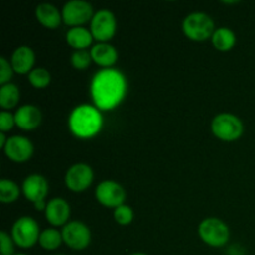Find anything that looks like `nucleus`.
<instances>
[{
	"label": "nucleus",
	"instance_id": "obj_9",
	"mask_svg": "<svg viewBox=\"0 0 255 255\" xmlns=\"http://www.w3.org/2000/svg\"><path fill=\"white\" fill-rule=\"evenodd\" d=\"M61 234L64 243L74 251H84L91 243V232L82 222H69L64 226Z\"/></svg>",
	"mask_w": 255,
	"mask_h": 255
},
{
	"label": "nucleus",
	"instance_id": "obj_29",
	"mask_svg": "<svg viewBox=\"0 0 255 255\" xmlns=\"http://www.w3.org/2000/svg\"><path fill=\"white\" fill-rule=\"evenodd\" d=\"M15 116L7 111L0 112V132L5 133V132L10 131L12 127L15 126Z\"/></svg>",
	"mask_w": 255,
	"mask_h": 255
},
{
	"label": "nucleus",
	"instance_id": "obj_5",
	"mask_svg": "<svg viewBox=\"0 0 255 255\" xmlns=\"http://www.w3.org/2000/svg\"><path fill=\"white\" fill-rule=\"evenodd\" d=\"M211 128L217 138L226 142L237 141L238 138H241L244 132L242 120L232 114L217 115L212 121Z\"/></svg>",
	"mask_w": 255,
	"mask_h": 255
},
{
	"label": "nucleus",
	"instance_id": "obj_8",
	"mask_svg": "<svg viewBox=\"0 0 255 255\" xmlns=\"http://www.w3.org/2000/svg\"><path fill=\"white\" fill-rule=\"evenodd\" d=\"M117 22L114 12L102 9L94 15L90 25V31L95 40L99 42H107L114 37L116 32Z\"/></svg>",
	"mask_w": 255,
	"mask_h": 255
},
{
	"label": "nucleus",
	"instance_id": "obj_33",
	"mask_svg": "<svg viewBox=\"0 0 255 255\" xmlns=\"http://www.w3.org/2000/svg\"><path fill=\"white\" fill-rule=\"evenodd\" d=\"M15 255H27V254H25V253H17V254H15Z\"/></svg>",
	"mask_w": 255,
	"mask_h": 255
},
{
	"label": "nucleus",
	"instance_id": "obj_30",
	"mask_svg": "<svg viewBox=\"0 0 255 255\" xmlns=\"http://www.w3.org/2000/svg\"><path fill=\"white\" fill-rule=\"evenodd\" d=\"M34 207L36 211H46L47 203L45 201H39L36 203H34Z\"/></svg>",
	"mask_w": 255,
	"mask_h": 255
},
{
	"label": "nucleus",
	"instance_id": "obj_18",
	"mask_svg": "<svg viewBox=\"0 0 255 255\" xmlns=\"http://www.w3.org/2000/svg\"><path fill=\"white\" fill-rule=\"evenodd\" d=\"M35 15H36L37 21L47 29H56L62 21L61 12L56 6L49 2H42L37 5Z\"/></svg>",
	"mask_w": 255,
	"mask_h": 255
},
{
	"label": "nucleus",
	"instance_id": "obj_24",
	"mask_svg": "<svg viewBox=\"0 0 255 255\" xmlns=\"http://www.w3.org/2000/svg\"><path fill=\"white\" fill-rule=\"evenodd\" d=\"M51 81V75L44 67H36L29 74V82L36 89H44Z\"/></svg>",
	"mask_w": 255,
	"mask_h": 255
},
{
	"label": "nucleus",
	"instance_id": "obj_14",
	"mask_svg": "<svg viewBox=\"0 0 255 255\" xmlns=\"http://www.w3.org/2000/svg\"><path fill=\"white\" fill-rule=\"evenodd\" d=\"M70 213H71L70 204L64 198H52L51 201L47 202L45 217L51 226H66Z\"/></svg>",
	"mask_w": 255,
	"mask_h": 255
},
{
	"label": "nucleus",
	"instance_id": "obj_31",
	"mask_svg": "<svg viewBox=\"0 0 255 255\" xmlns=\"http://www.w3.org/2000/svg\"><path fill=\"white\" fill-rule=\"evenodd\" d=\"M6 142H7V138L5 137V133L0 132V147H1V148H4L5 144H6Z\"/></svg>",
	"mask_w": 255,
	"mask_h": 255
},
{
	"label": "nucleus",
	"instance_id": "obj_1",
	"mask_svg": "<svg viewBox=\"0 0 255 255\" xmlns=\"http://www.w3.org/2000/svg\"><path fill=\"white\" fill-rule=\"evenodd\" d=\"M126 92V80L117 70H101L91 84V95L99 109H114Z\"/></svg>",
	"mask_w": 255,
	"mask_h": 255
},
{
	"label": "nucleus",
	"instance_id": "obj_20",
	"mask_svg": "<svg viewBox=\"0 0 255 255\" xmlns=\"http://www.w3.org/2000/svg\"><path fill=\"white\" fill-rule=\"evenodd\" d=\"M212 44L219 51H229L236 45V34L228 27H219L212 35Z\"/></svg>",
	"mask_w": 255,
	"mask_h": 255
},
{
	"label": "nucleus",
	"instance_id": "obj_7",
	"mask_svg": "<svg viewBox=\"0 0 255 255\" xmlns=\"http://www.w3.org/2000/svg\"><path fill=\"white\" fill-rule=\"evenodd\" d=\"M62 21L72 27H79L91 21L94 17V9L90 2L85 0H71L62 7Z\"/></svg>",
	"mask_w": 255,
	"mask_h": 255
},
{
	"label": "nucleus",
	"instance_id": "obj_19",
	"mask_svg": "<svg viewBox=\"0 0 255 255\" xmlns=\"http://www.w3.org/2000/svg\"><path fill=\"white\" fill-rule=\"evenodd\" d=\"M92 40L91 31L82 26L71 27L66 32V42L75 50H86L92 44Z\"/></svg>",
	"mask_w": 255,
	"mask_h": 255
},
{
	"label": "nucleus",
	"instance_id": "obj_13",
	"mask_svg": "<svg viewBox=\"0 0 255 255\" xmlns=\"http://www.w3.org/2000/svg\"><path fill=\"white\" fill-rule=\"evenodd\" d=\"M21 189L27 201L36 203L39 201H45V197L49 192V184L45 177L40 174H31L24 179Z\"/></svg>",
	"mask_w": 255,
	"mask_h": 255
},
{
	"label": "nucleus",
	"instance_id": "obj_26",
	"mask_svg": "<svg viewBox=\"0 0 255 255\" xmlns=\"http://www.w3.org/2000/svg\"><path fill=\"white\" fill-rule=\"evenodd\" d=\"M133 211H132L131 207L126 206V204L117 207L114 211V218L116 223H119L120 226H128V224H131L132 221H133Z\"/></svg>",
	"mask_w": 255,
	"mask_h": 255
},
{
	"label": "nucleus",
	"instance_id": "obj_28",
	"mask_svg": "<svg viewBox=\"0 0 255 255\" xmlns=\"http://www.w3.org/2000/svg\"><path fill=\"white\" fill-rule=\"evenodd\" d=\"M14 241L5 232H0V255H15Z\"/></svg>",
	"mask_w": 255,
	"mask_h": 255
},
{
	"label": "nucleus",
	"instance_id": "obj_12",
	"mask_svg": "<svg viewBox=\"0 0 255 255\" xmlns=\"http://www.w3.org/2000/svg\"><path fill=\"white\" fill-rule=\"evenodd\" d=\"M4 152L10 161L24 163L31 158L34 153V144L24 136H12L7 138Z\"/></svg>",
	"mask_w": 255,
	"mask_h": 255
},
{
	"label": "nucleus",
	"instance_id": "obj_15",
	"mask_svg": "<svg viewBox=\"0 0 255 255\" xmlns=\"http://www.w3.org/2000/svg\"><path fill=\"white\" fill-rule=\"evenodd\" d=\"M15 124L24 131H32L41 124L42 115L39 107L34 105H24L15 112Z\"/></svg>",
	"mask_w": 255,
	"mask_h": 255
},
{
	"label": "nucleus",
	"instance_id": "obj_10",
	"mask_svg": "<svg viewBox=\"0 0 255 255\" xmlns=\"http://www.w3.org/2000/svg\"><path fill=\"white\" fill-rule=\"evenodd\" d=\"M94 181V171L86 163H76L67 169L65 174V184L75 193L84 192Z\"/></svg>",
	"mask_w": 255,
	"mask_h": 255
},
{
	"label": "nucleus",
	"instance_id": "obj_34",
	"mask_svg": "<svg viewBox=\"0 0 255 255\" xmlns=\"http://www.w3.org/2000/svg\"><path fill=\"white\" fill-rule=\"evenodd\" d=\"M59 255H65V254H59Z\"/></svg>",
	"mask_w": 255,
	"mask_h": 255
},
{
	"label": "nucleus",
	"instance_id": "obj_32",
	"mask_svg": "<svg viewBox=\"0 0 255 255\" xmlns=\"http://www.w3.org/2000/svg\"><path fill=\"white\" fill-rule=\"evenodd\" d=\"M131 255H147V254H144V253H133V254H131Z\"/></svg>",
	"mask_w": 255,
	"mask_h": 255
},
{
	"label": "nucleus",
	"instance_id": "obj_4",
	"mask_svg": "<svg viewBox=\"0 0 255 255\" xmlns=\"http://www.w3.org/2000/svg\"><path fill=\"white\" fill-rule=\"evenodd\" d=\"M198 234L202 241L209 247L219 248L228 243L231 232L228 226L222 219L211 217L201 222L198 227Z\"/></svg>",
	"mask_w": 255,
	"mask_h": 255
},
{
	"label": "nucleus",
	"instance_id": "obj_17",
	"mask_svg": "<svg viewBox=\"0 0 255 255\" xmlns=\"http://www.w3.org/2000/svg\"><path fill=\"white\" fill-rule=\"evenodd\" d=\"M90 52H91L92 61L102 67H110L115 65L119 57L117 50L109 42H99L94 45Z\"/></svg>",
	"mask_w": 255,
	"mask_h": 255
},
{
	"label": "nucleus",
	"instance_id": "obj_23",
	"mask_svg": "<svg viewBox=\"0 0 255 255\" xmlns=\"http://www.w3.org/2000/svg\"><path fill=\"white\" fill-rule=\"evenodd\" d=\"M20 188L15 182L10 179H1L0 182V202L1 203H14L19 198Z\"/></svg>",
	"mask_w": 255,
	"mask_h": 255
},
{
	"label": "nucleus",
	"instance_id": "obj_3",
	"mask_svg": "<svg viewBox=\"0 0 255 255\" xmlns=\"http://www.w3.org/2000/svg\"><path fill=\"white\" fill-rule=\"evenodd\" d=\"M184 35L193 41H206L214 34V22L204 12H192L187 15L182 24Z\"/></svg>",
	"mask_w": 255,
	"mask_h": 255
},
{
	"label": "nucleus",
	"instance_id": "obj_21",
	"mask_svg": "<svg viewBox=\"0 0 255 255\" xmlns=\"http://www.w3.org/2000/svg\"><path fill=\"white\" fill-rule=\"evenodd\" d=\"M20 99L19 87L15 84L2 85L0 89V106L4 110H11L17 105Z\"/></svg>",
	"mask_w": 255,
	"mask_h": 255
},
{
	"label": "nucleus",
	"instance_id": "obj_6",
	"mask_svg": "<svg viewBox=\"0 0 255 255\" xmlns=\"http://www.w3.org/2000/svg\"><path fill=\"white\" fill-rule=\"evenodd\" d=\"M11 238L20 248H31L39 242V224L31 217H20L11 228Z\"/></svg>",
	"mask_w": 255,
	"mask_h": 255
},
{
	"label": "nucleus",
	"instance_id": "obj_16",
	"mask_svg": "<svg viewBox=\"0 0 255 255\" xmlns=\"http://www.w3.org/2000/svg\"><path fill=\"white\" fill-rule=\"evenodd\" d=\"M10 64L16 74H30L34 70L32 67L35 64V54L31 47L19 46L15 49L11 55Z\"/></svg>",
	"mask_w": 255,
	"mask_h": 255
},
{
	"label": "nucleus",
	"instance_id": "obj_2",
	"mask_svg": "<svg viewBox=\"0 0 255 255\" xmlns=\"http://www.w3.org/2000/svg\"><path fill=\"white\" fill-rule=\"evenodd\" d=\"M102 126V117L99 110L90 105H81L71 112L70 128L81 138L92 137L100 131Z\"/></svg>",
	"mask_w": 255,
	"mask_h": 255
},
{
	"label": "nucleus",
	"instance_id": "obj_11",
	"mask_svg": "<svg viewBox=\"0 0 255 255\" xmlns=\"http://www.w3.org/2000/svg\"><path fill=\"white\" fill-rule=\"evenodd\" d=\"M97 202L109 208H117L122 206L126 199L124 187L115 181H104L97 186L95 192Z\"/></svg>",
	"mask_w": 255,
	"mask_h": 255
},
{
	"label": "nucleus",
	"instance_id": "obj_27",
	"mask_svg": "<svg viewBox=\"0 0 255 255\" xmlns=\"http://www.w3.org/2000/svg\"><path fill=\"white\" fill-rule=\"evenodd\" d=\"M12 72H14V69H12L11 64L5 57H0V84L1 86L9 84L10 79L12 77Z\"/></svg>",
	"mask_w": 255,
	"mask_h": 255
},
{
	"label": "nucleus",
	"instance_id": "obj_22",
	"mask_svg": "<svg viewBox=\"0 0 255 255\" xmlns=\"http://www.w3.org/2000/svg\"><path fill=\"white\" fill-rule=\"evenodd\" d=\"M64 242L62 234L57 229L47 228L40 233L39 244L45 251H56Z\"/></svg>",
	"mask_w": 255,
	"mask_h": 255
},
{
	"label": "nucleus",
	"instance_id": "obj_25",
	"mask_svg": "<svg viewBox=\"0 0 255 255\" xmlns=\"http://www.w3.org/2000/svg\"><path fill=\"white\" fill-rule=\"evenodd\" d=\"M91 61V52L87 50H76L71 55V65L76 70H86Z\"/></svg>",
	"mask_w": 255,
	"mask_h": 255
}]
</instances>
